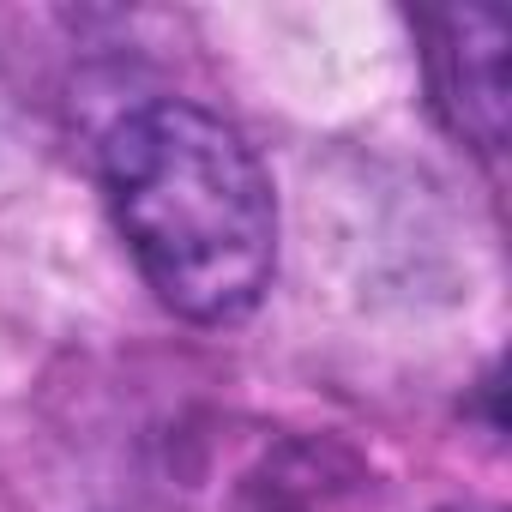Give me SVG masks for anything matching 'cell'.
Here are the masks:
<instances>
[{"mask_svg":"<svg viewBox=\"0 0 512 512\" xmlns=\"http://www.w3.org/2000/svg\"><path fill=\"white\" fill-rule=\"evenodd\" d=\"M103 193L145 284L199 326L272 284L278 205L253 145L199 103H139L103 133Z\"/></svg>","mask_w":512,"mask_h":512,"instance_id":"cell-1","label":"cell"},{"mask_svg":"<svg viewBox=\"0 0 512 512\" xmlns=\"http://www.w3.org/2000/svg\"><path fill=\"white\" fill-rule=\"evenodd\" d=\"M428 37V91L446 115V127L482 151L500 157L506 145V25L494 13H434L422 19Z\"/></svg>","mask_w":512,"mask_h":512,"instance_id":"cell-2","label":"cell"},{"mask_svg":"<svg viewBox=\"0 0 512 512\" xmlns=\"http://www.w3.org/2000/svg\"><path fill=\"white\" fill-rule=\"evenodd\" d=\"M452 512H476V506H452Z\"/></svg>","mask_w":512,"mask_h":512,"instance_id":"cell-3","label":"cell"}]
</instances>
